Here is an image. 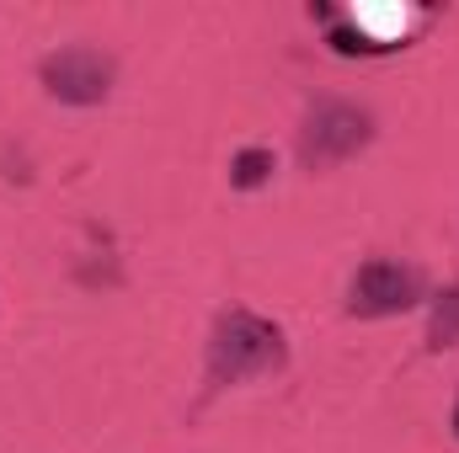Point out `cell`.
I'll list each match as a JSON object with an SVG mask.
<instances>
[{
  "instance_id": "1",
  "label": "cell",
  "mask_w": 459,
  "mask_h": 453,
  "mask_svg": "<svg viewBox=\"0 0 459 453\" xmlns=\"http://www.w3.org/2000/svg\"><path fill=\"white\" fill-rule=\"evenodd\" d=\"M289 363V346L283 331L251 310H230L214 321V337H209V384L225 389L240 379H256V373H278Z\"/></svg>"
},
{
  "instance_id": "2",
  "label": "cell",
  "mask_w": 459,
  "mask_h": 453,
  "mask_svg": "<svg viewBox=\"0 0 459 453\" xmlns=\"http://www.w3.org/2000/svg\"><path fill=\"white\" fill-rule=\"evenodd\" d=\"M374 139V117L363 113L358 102H316L305 113V128H299V166L305 171H332L352 160L363 144Z\"/></svg>"
},
{
  "instance_id": "3",
  "label": "cell",
  "mask_w": 459,
  "mask_h": 453,
  "mask_svg": "<svg viewBox=\"0 0 459 453\" xmlns=\"http://www.w3.org/2000/svg\"><path fill=\"white\" fill-rule=\"evenodd\" d=\"M38 75H43V91L54 102H70V107H97L113 91V59L102 48H86V43L48 54Z\"/></svg>"
},
{
  "instance_id": "4",
  "label": "cell",
  "mask_w": 459,
  "mask_h": 453,
  "mask_svg": "<svg viewBox=\"0 0 459 453\" xmlns=\"http://www.w3.org/2000/svg\"><path fill=\"white\" fill-rule=\"evenodd\" d=\"M417 304H422V272L401 267V261H368V267H358V278L347 288V315H358V321L406 315Z\"/></svg>"
},
{
  "instance_id": "5",
  "label": "cell",
  "mask_w": 459,
  "mask_h": 453,
  "mask_svg": "<svg viewBox=\"0 0 459 453\" xmlns=\"http://www.w3.org/2000/svg\"><path fill=\"white\" fill-rule=\"evenodd\" d=\"M428 346H433V352L459 346V283H449V288L433 299V315H428Z\"/></svg>"
},
{
  "instance_id": "6",
  "label": "cell",
  "mask_w": 459,
  "mask_h": 453,
  "mask_svg": "<svg viewBox=\"0 0 459 453\" xmlns=\"http://www.w3.org/2000/svg\"><path fill=\"white\" fill-rule=\"evenodd\" d=\"M267 176H273V150H240L230 160V187H240V192L262 187Z\"/></svg>"
},
{
  "instance_id": "7",
  "label": "cell",
  "mask_w": 459,
  "mask_h": 453,
  "mask_svg": "<svg viewBox=\"0 0 459 453\" xmlns=\"http://www.w3.org/2000/svg\"><path fill=\"white\" fill-rule=\"evenodd\" d=\"M332 48H337V54H379V48H374L363 32H352V27H332Z\"/></svg>"
},
{
  "instance_id": "8",
  "label": "cell",
  "mask_w": 459,
  "mask_h": 453,
  "mask_svg": "<svg viewBox=\"0 0 459 453\" xmlns=\"http://www.w3.org/2000/svg\"><path fill=\"white\" fill-rule=\"evenodd\" d=\"M455 432H459V406H455Z\"/></svg>"
}]
</instances>
